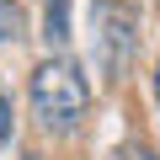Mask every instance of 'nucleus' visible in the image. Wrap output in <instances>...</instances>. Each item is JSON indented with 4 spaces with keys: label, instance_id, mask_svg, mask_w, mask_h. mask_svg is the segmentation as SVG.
<instances>
[{
    "label": "nucleus",
    "instance_id": "nucleus-1",
    "mask_svg": "<svg viewBox=\"0 0 160 160\" xmlns=\"http://www.w3.org/2000/svg\"><path fill=\"white\" fill-rule=\"evenodd\" d=\"M27 102H32V118L48 128V133H75L91 112V86L69 59H43L32 69V86H27Z\"/></svg>",
    "mask_w": 160,
    "mask_h": 160
},
{
    "label": "nucleus",
    "instance_id": "nucleus-2",
    "mask_svg": "<svg viewBox=\"0 0 160 160\" xmlns=\"http://www.w3.org/2000/svg\"><path fill=\"white\" fill-rule=\"evenodd\" d=\"M139 53V16L128 0H96V59L107 80H123Z\"/></svg>",
    "mask_w": 160,
    "mask_h": 160
},
{
    "label": "nucleus",
    "instance_id": "nucleus-3",
    "mask_svg": "<svg viewBox=\"0 0 160 160\" xmlns=\"http://www.w3.org/2000/svg\"><path fill=\"white\" fill-rule=\"evenodd\" d=\"M43 38H48V48L69 43V0H48L43 6Z\"/></svg>",
    "mask_w": 160,
    "mask_h": 160
},
{
    "label": "nucleus",
    "instance_id": "nucleus-4",
    "mask_svg": "<svg viewBox=\"0 0 160 160\" xmlns=\"http://www.w3.org/2000/svg\"><path fill=\"white\" fill-rule=\"evenodd\" d=\"M27 32V16H22V6H16V0H0V48H6V43H16Z\"/></svg>",
    "mask_w": 160,
    "mask_h": 160
},
{
    "label": "nucleus",
    "instance_id": "nucleus-5",
    "mask_svg": "<svg viewBox=\"0 0 160 160\" xmlns=\"http://www.w3.org/2000/svg\"><path fill=\"white\" fill-rule=\"evenodd\" d=\"M118 160H160V155H155L149 144H123V149H118Z\"/></svg>",
    "mask_w": 160,
    "mask_h": 160
},
{
    "label": "nucleus",
    "instance_id": "nucleus-6",
    "mask_svg": "<svg viewBox=\"0 0 160 160\" xmlns=\"http://www.w3.org/2000/svg\"><path fill=\"white\" fill-rule=\"evenodd\" d=\"M6 133H11V112H6V96H0V144H6Z\"/></svg>",
    "mask_w": 160,
    "mask_h": 160
},
{
    "label": "nucleus",
    "instance_id": "nucleus-7",
    "mask_svg": "<svg viewBox=\"0 0 160 160\" xmlns=\"http://www.w3.org/2000/svg\"><path fill=\"white\" fill-rule=\"evenodd\" d=\"M155 102H160V64H155Z\"/></svg>",
    "mask_w": 160,
    "mask_h": 160
},
{
    "label": "nucleus",
    "instance_id": "nucleus-8",
    "mask_svg": "<svg viewBox=\"0 0 160 160\" xmlns=\"http://www.w3.org/2000/svg\"><path fill=\"white\" fill-rule=\"evenodd\" d=\"M22 160H38V155H22Z\"/></svg>",
    "mask_w": 160,
    "mask_h": 160
}]
</instances>
